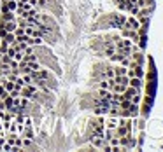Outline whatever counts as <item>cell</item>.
<instances>
[{
	"mask_svg": "<svg viewBox=\"0 0 163 152\" xmlns=\"http://www.w3.org/2000/svg\"><path fill=\"white\" fill-rule=\"evenodd\" d=\"M35 93H37V84H26V86H23L21 88V96L23 98H28V100H32L34 96H35Z\"/></svg>",
	"mask_w": 163,
	"mask_h": 152,
	"instance_id": "cell-1",
	"label": "cell"
},
{
	"mask_svg": "<svg viewBox=\"0 0 163 152\" xmlns=\"http://www.w3.org/2000/svg\"><path fill=\"white\" fill-rule=\"evenodd\" d=\"M125 21H126V18L123 16V14H114L112 18H110V26L112 28H123L125 26Z\"/></svg>",
	"mask_w": 163,
	"mask_h": 152,
	"instance_id": "cell-2",
	"label": "cell"
},
{
	"mask_svg": "<svg viewBox=\"0 0 163 152\" xmlns=\"http://www.w3.org/2000/svg\"><path fill=\"white\" fill-rule=\"evenodd\" d=\"M125 28H130V30H139L140 28V21L137 19V16H130L125 21Z\"/></svg>",
	"mask_w": 163,
	"mask_h": 152,
	"instance_id": "cell-3",
	"label": "cell"
},
{
	"mask_svg": "<svg viewBox=\"0 0 163 152\" xmlns=\"http://www.w3.org/2000/svg\"><path fill=\"white\" fill-rule=\"evenodd\" d=\"M114 131H116V136H118V138H123V136H126V135L130 133V130H128L125 124H119Z\"/></svg>",
	"mask_w": 163,
	"mask_h": 152,
	"instance_id": "cell-4",
	"label": "cell"
},
{
	"mask_svg": "<svg viewBox=\"0 0 163 152\" xmlns=\"http://www.w3.org/2000/svg\"><path fill=\"white\" fill-rule=\"evenodd\" d=\"M128 86L140 89V88H142V80H140V77H130V80H128Z\"/></svg>",
	"mask_w": 163,
	"mask_h": 152,
	"instance_id": "cell-5",
	"label": "cell"
},
{
	"mask_svg": "<svg viewBox=\"0 0 163 152\" xmlns=\"http://www.w3.org/2000/svg\"><path fill=\"white\" fill-rule=\"evenodd\" d=\"M105 126H107V130H112V131H114V130L118 128V117H114V115H109L107 124H105Z\"/></svg>",
	"mask_w": 163,
	"mask_h": 152,
	"instance_id": "cell-6",
	"label": "cell"
},
{
	"mask_svg": "<svg viewBox=\"0 0 163 152\" xmlns=\"http://www.w3.org/2000/svg\"><path fill=\"white\" fill-rule=\"evenodd\" d=\"M4 42H5V44H9V46H11V44H14V42H16V35H14V32H7V33H5V37H4Z\"/></svg>",
	"mask_w": 163,
	"mask_h": 152,
	"instance_id": "cell-7",
	"label": "cell"
},
{
	"mask_svg": "<svg viewBox=\"0 0 163 152\" xmlns=\"http://www.w3.org/2000/svg\"><path fill=\"white\" fill-rule=\"evenodd\" d=\"M93 112H95L96 115H107V114H109V107H102V105H96Z\"/></svg>",
	"mask_w": 163,
	"mask_h": 152,
	"instance_id": "cell-8",
	"label": "cell"
},
{
	"mask_svg": "<svg viewBox=\"0 0 163 152\" xmlns=\"http://www.w3.org/2000/svg\"><path fill=\"white\" fill-rule=\"evenodd\" d=\"M4 5H5L9 11H12V12H14V11L18 9V0H9V2H4Z\"/></svg>",
	"mask_w": 163,
	"mask_h": 152,
	"instance_id": "cell-9",
	"label": "cell"
},
{
	"mask_svg": "<svg viewBox=\"0 0 163 152\" xmlns=\"http://www.w3.org/2000/svg\"><path fill=\"white\" fill-rule=\"evenodd\" d=\"M28 68H30V72H37V70H40V65L37 59H34V61H28Z\"/></svg>",
	"mask_w": 163,
	"mask_h": 152,
	"instance_id": "cell-10",
	"label": "cell"
},
{
	"mask_svg": "<svg viewBox=\"0 0 163 152\" xmlns=\"http://www.w3.org/2000/svg\"><path fill=\"white\" fill-rule=\"evenodd\" d=\"M4 88H5V91H7V93H11V91L16 88V84H14L12 80H7V79H5V82H4Z\"/></svg>",
	"mask_w": 163,
	"mask_h": 152,
	"instance_id": "cell-11",
	"label": "cell"
},
{
	"mask_svg": "<svg viewBox=\"0 0 163 152\" xmlns=\"http://www.w3.org/2000/svg\"><path fill=\"white\" fill-rule=\"evenodd\" d=\"M114 75H116V74H114V68L109 67L107 70H105V74H104V79H114Z\"/></svg>",
	"mask_w": 163,
	"mask_h": 152,
	"instance_id": "cell-12",
	"label": "cell"
},
{
	"mask_svg": "<svg viewBox=\"0 0 163 152\" xmlns=\"http://www.w3.org/2000/svg\"><path fill=\"white\" fill-rule=\"evenodd\" d=\"M139 11H140V7H139L137 4H135V5H132V7L128 9V12H130L132 16H139Z\"/></svg>",
	"mask_w": 163,
	"mask_h": 152,
	"instance_id": "cell-13",
	"label": "cell"
},
{
	"mask_svg": "<svg viewBox=\"0 0 163 152\" xmlns=\"http://www.w3.org/2000/svg\"><path fill=\"white\" fill-rule=\"evenodd\" d=\"M114 74H116V75H126V67H123V65L118 67V68L114 70Z\"/></svg>",
	"mask_w": 163,
	"mask_h": 152,
	"instance_id": "cell-14",
	"label": "cell"
},
{
	"mask_svg": "<svg viewBox=\"0 0 163 152\" xmlns=\"http://www.w3.org/2000/svg\"><path fill=\"white\" fill-rule=\"evenodd\" d=\"M2 151L11 152V151H12V145H11V143H7V142H4V143H2Z\"/></svg>",
	"mask_w": 163,
	"mask_h": 152,
	"instance_id": "cell-15",
	"label": "cell"
},
{
	"mask_svg": "<svg viewBox=\"0 0 163 152\" xmlns=\"http://www.w3.org/2000/svg\"><path fill=\"white\" fill-rule=\"evenodd\" d=\"M9 95L7 91H5V88H4V84H0V100H4L5 96Z\"/></svg>",
	"mask_w": 163,
	"mask_h": 152,
	"instance_id": "cell-16",
	"label": "cell"
},
{
	"mask_svg": "<svg viewBox=\"0 0 163 152\" xmlns=\"http://www.w3.org/2000/svg\"><path fill=\"white\" fill-rule=\"evenodd\" d=\"M5 33H7V32H5V28H4V26L0 25V37L4 38V37H5Z\"/></svg>",
	"mask_w": 163,
	"mask_h": 152,
	"instance_id": "cell-17",
	"label": "cell"
},
{
	"mask_svg": "<svg viewBox=\"0 0 163 152\" xmlns=\"http://www.w3.org/2000/svg\"><path fill=\"white\" fill-rule=\"evenodd\" d=\"M137 5L139 7H145V0H137Z\"/></svg>",
	"mask_w": 163,
	"mask_h": 152,
	"instance_id": "cell-18",
	"label": "cell"
},
{
	"mask_svg": "<svg viewBox=\"0 0 163 152\" xmlns=\"http://www.w3.org/2000/svg\"><path fill=\"white\" fill-rule=\"evenodd\" d=\"M28 4H30L32 7H37V0H28Z\"/></svg>",
	"mask_w": 163,
	"mask_h": 152,
	"instance_id": "cell-19",
	"label": "cell"
},
{
	"mask_svg": "<svg viewBox=\"0 0 163 152\" xmlns=\"http://www.w3.org/2000/svg\"><path fill=\"white\" fill-rule=\"evenodd\" d=\"M18 2H28V0H18Z\"/></svg>",
	"mask_w": 163,
	"mask_h": 152,
	"instance_id": "cell-20",
	"label": "cell"
},
{
	"mask_svg": "<svg viewBox=\"0 0 163 152\" xmlns=\"http://www.w3.org/2000/svg\"><path fill=\"white\" fill-rule=\"evenodd\" d=\"M4 2H9V0H4Z\"/></svg>",
	"mask_w": 163,
	"mask_h": 152,
	"instance_id": "cell-21",
	"label": "cell"
},
{
	"mask_svg": "<svg viewBox=\"0 0 163 152\" xmlns=\"http://www.w3.org/2000/svg\"><path fill=\"white\" fill-rule=\"evenodd\" d=\"M0 7H2V4H0Z\"/></svg>",
	"mask_w": 163,
	"mask_h": 152,
	"instance_id": "cell-22",
	"label": "cell"
}]
</instances>
